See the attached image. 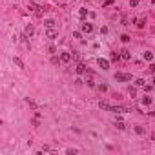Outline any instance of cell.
I'll return each instance as SVG.
<instances>
[{
  "label": "cell",
  "mask_w": 155,
  "mask_h": 155,
  "mask_svg": "<svg viewBox=\"0 0 155 155\" xmlns=\"http://www.w3.org/2000/svg\"><path fill=\"white\" fill-rule=\"evenodd\" d=\"M46 37L53 40V38H57V31H55L53 28H48V33H46Z\"/></svg>",
  "instance_id": "obj_4"
},
{
  "label": "cell",
  "mask_w": 155,
  "mask_h": 155,
  "mask_svg": "<svg viewBox=\"0 0 155 155\" xmlns=\"http://www.w3.org/2000/svg\"><path fill=\"white\" fill-rule=\"evenodd\" d=\"M75 71H77L78 75H84V73H86L88 70H86V66L82 64V62H78V64H77V68H75Z\"/></svg>",
  "instance_id": "obj_2"
},
{
  "label": "cell",
  "mask_w": 155,
  "mask_h": 155,
  "mask_svg": "<svg viewBox=\"0 0 155 155\" xmlns=\"http://www.w3.org/2000/svg\"><path fill=\"white\" fill-rule=\"evenodd\" d=\"M99 108H100V110H106V111H111V104H108V102H99Z\"/></svg>",
  "instance_id": "obj_6"
},
{
  "label": "cell",
  "mask_w": 155,
  "mask_h": 155,
  "mask_svg": "<svg viewBox=\"0 0 155 155\" xmlns=\"http://www.w3.org/2000/svg\"><path fill=\"white\" fill-rule=\"evenodd\" d=\"M49 53H57V48H55V46H49Z\"/></svg>",
  "instance_id": "obj_22"
},
{
  "label": "cell",
  "mask_w": 155,
  "mask_h": 155,
  "mask_svg": "<svg viewBox=\"0 0 155 155\" xmlns=\"http://www.w3.org/2000/svg\"><path fill=\"white\" fill-rule=\"evenodd\" d=\"M97 62H99V66H100L102 70H110V62H108L106 58H99Z\"/></svg>",
  "instance_id": "obj_3"
},
{
  "label": "cell",
  "mask_w": 155,
  "mask_h": 155,
  "mask_svg": "<svg viewBox=\"0 0 155 155\" xmlns=\"http://www.w3.org/2000/svg\"><path fill=\"white\" fill-rule=\"evenodd\" d=\"M151 139H153V141H155V133H153V135H151Z\"/></svg>",
  "instance_id": "obj_28"
},
{
  "label": "cell",
  "mask_w": 155,
  "mask_h": 155,
  "mask_svg": "<svg viewBox=\"0 0 155 155\" xmlns=\"http://www.w3.org/2000/svg\"><path fill=\"white\" fill-rule=\"evenodd\" d=\"M82 31H84V33H91V31H93V24H90V22L82 24Z\"/></svg>",
  "instance_id": "obj_5"
},
{
  "label": "cell",
  "mask_w": 155,
  "mask_h": 155,
  "mask_svg": "<svg viewBox=\"0 0 155 155\" xmlns=\"http://www.w3.org/2000/svg\"><path fill=\"white\" fill-rule=\"evenodd\" d=\"M142 104H151V97H144L142 99Z\"/></svg>",
  "instance_id": "obj_18"
},
{
  "label": "cell",
  "mask_w": 155,
  "mask_h": 155,
  "mask_svg": "<svg viewBox=\"0 0 155 155\" xmlns=\"http://www.w3.org/2000/svg\"><path fill=\"white\" fill-rule=\"evenodd\" d=\"M120 58H124V60H130V58H131V53L128 51V49H122V51H120Z\"/></svg>",
  "instance_id": "obj_7"
},
{
  "label": "cell",
  "mask_w": 155,
  "mask_h": 155,
  "mask_svg": "<svg viewBox=\"0 0 155 155\" xmlns=\"http://www.w3.org/2000/svg\"><path fill=\"white\" fill-rule=\"evenodd\" d=\"M153 84H155V78H153Z\"/></svg>",
  "instance_id": "obj_29"
},
{
  "label": "cell",
  "mask_w": 155,
  "mask_h": 155,
  "mask_svg": "<svg viewBox=\"0 0 155 155\" xmlns=\"http://www.w3.org/2000/svg\"><path fill=\"white\" fill-rule=\"evenodd\" d=\"M44 26H46V28H53V26H55V20L48 18V20H44Z\"/></svg>",
  "instance_id": "obj_11"
},
{
  "label": "cell",
  "mask_w": 155,
  "mask_h": 155,
  "mask_svg": "<svg viewBox=\"0 0 155 155\" xmlns=\"http://www.w3.org/2000/svg\"><path fill=\"white\" fill-rule=\"evenodd\" d=\"M115 126H117L119 130H124V128H126V124H124L122 120H117V122H115Z\"/></svg>",
  "instance_id": "obj_12"
},
{
  "label": "cell",
  "mask_w": 155,
  "mask_h": 155,
  "mask_svg": "<svg viewBox=\"0 0 155 155\" xmlns=\"http://www.w3.org/2000/svg\"><path fill=\"white\" fill-rule=\"evenodd\" d=\"M88 15V9H80V16H86Z\"/></svg>",
  "instance_id": "obj_24"
},
{
  "label": "cell",
  "mask_w": 155,
  "mask_h": 155,
  "mask_svg": "<svg viewBox=\"0 0 155 155\" xmlns=\"http://www.w3.org/2000/svg\"><path fill=\"white\" fill-rule=\"evenodd\" d=\"M137 4H139V0H131L130 2V6H137Z\"/></svg>",
  "instance_id": "obj_27"
},
{
  "label": "cell",
  "mask_w": 155,
  "mask_h": 155,
  "mask_svg": "<svg viewBox=\"0 0 155 155\" xmlns=\"http://www.w3.org/2000/svg\"><path fill=\"white\" fill-rule=\"evenodd\" d=\"M99 90L100 91H108V86L106 84H99Z\"/></svg>",
  "instance_id": "obj_19"
},
{
  "label": "cell",
  "mask_w": 155,
  "mask_h": 155,
  "mask_svg": "<svg viewBox=\"0 0 155 155\" xmlns=\"http://www.w3.org/2000/svg\"><path fill=\"white\" fill-rule=\"evenodd\" d=\"M15 64L18 66V68H24V62H22L20 58H16V57H15Z\"/></svg>",
  "instance_id": "obj_16"
},
{
  "label": "cell",
  "mask_w": 155,
  "mask_h": 155,
  "mask_svg": "<svg viewBox=\"0 0 155 155\" xmlns=\"http://www.w3.org/2000/svg\"><path fill=\"white\" fill-rule=\"evenodd\" d=\"M51 62H53V64H58V62H60V57H53V58H51Z\"/></svg>",
  "instance_id": "obj_21"
},
{
  "label": "cell",
  "mask_w": 155,
  "mask_h": 155,
  "mask_svg": "<svg viewBox=\"0 0 155 155\" xmlns=\"http://www.w3.org/2000/svg\"><path fill=\"white\" fill-rule=\"evenodd\" d=\"M151 58H153V55L150 51H144V60H151Z\"/></svg>",
  "instance_id": "obj_13"
},
{
  "label": "cell",
  "mask_w": 155,
  "mask_h": 155,
  "mask_svg": "<svg viewBox=\"0 0 155 155\" xmlns=\"http://www.w3.org/2000/svg\"><path fill=\"white\" fill-rule=\"evenodd\" d=\"M120 40H122V42H124V44H126V42H130V40H131V38H130V37H128V35H122V37H120Z\"/></svg>",
  "instance_id": "obj_17"
},
{
  "label": "cell",
  "mask_w": 155,
  "mask_h": 155,
  "mask_svg": "<svg viewBox=\"0 0 155 155\" xmlns=\"http://www.w3.org/2000/svg\"><path fill=\"white\" fill-rule=\"evenodd\" d=\"M135 24H137V28H144V26H146V20H144V18H135Z\"/></svg>",
  "instance_id": "obj_9"
},
{
  "label": "cell",
  "mask_w": 155,
  "mask_h": 155,
  "mask_svg": "<svg viewBox=\"0 0 155 155\" xmlns=\"http://www.w3.org/2000/svg\"><path fill=\"white\" fill-rule=\"evenodd\" d=\"M26 102H28V104H29V106H31V108H37V104H35V100H33V99H26Z\"/></svg>",
  "instance_id": "obj_14"
},
{
  "label": "cell",
  "mask_w": 155,
  "mask_h": 155,
  "mask_svg": "<svg viewBox=\"0 0 155 155\" xmlns=\"http://www.w3.org/2000/svg\"><path fill=\"white\" fill-rule=\"evenodd\" d=\"M135 131H137V133H144V130H142L141 126H137V128H135Z\"/></svg>",
  "instance_id": "obj_23"
},
{
  "label": "cell",
  "mask_w": 155,
  "mask_h": 155,
  "mask_svg": "<svg viewBox=\"0 0 155 155\" xmlns=\"http://www.w3.org/2000/svg\"><path fill=\"white\" fill-rule=\"evenodd\" d=\"M70 60H71L70 53H60V62H70Z\"/></svg>",
  "instance_id": "obj_8"
},
{
  "label": "cell",
  "mask_w": 155,
  "mask_h": 155,
  "mask_svg": "<svg viewBox=\"0 0 155 155\" xmlns=\"http://www.w3.org/2000/svg\"><path fill=\"white\" fill-rule=\"evenodd\" d=\"M115 80H117V82L131 80V75H130V73H115Z\"/></svg>",
  "instance_id": "obj_1"
},
{
  "label": "cell",
  "mask_w": 155,
  "mask_h": 155,
  "mask_svg": "<svg viewBox=\"0 0 155 155\" xmlns=\"http://www.w3.org/2000/svg\"><path fill=\"white\" fill-rule=\"evenodd\" d=\"M110 58H111L113 62H117L119 58H120V55H119V53H111V57H110Z\"/></svg>",
  "instance_id": "obj_15"
},
{
  "label": "cell",
  "mask_w": 155,
  "mask_h": 155,
  "mask_svg": "<svg viewBox=\"0 0 155 155\" xmlns=\"http://www.w3.org/2000/svg\"><path fill=\"white\" fill-rule=\"evenodd\" d=\"M150 71H151V73L155 75V64H151V66H150Z\"/></svg>",
  "instance_id": "obj_26"
},
{
  "label": "cell",
  "mask_w": 155,
  "mask_h": 155,
  "mask_svg": "<svg viewBox=\"0 0 155 155\" xmlns=\"http://www.w3.org/2000/svg\"><path fill=\"white\" fill-rule=\"evenodd\" d=\"M135 86H144V80L142 78H137V80H135Z\"/></svg>",
  "instance_id": "obj_20"
},
{
  "label": "cell",
  "mask_w": 155,
  "mask_h": 155,
  "mask_svg": "<svg viewBox=\"0 0 155 155\" xmlns=\"http://www.w3.org/2000/svg\"><path fill=\"white\" fill-rule=\"evenodd\" d=\"M128 91H130V95H131V97H135V88H130Z\"/></svg>",
  "instance_id": "obj_25"
},
{
  "label": "cell",
  "mask_w": 155,
  "mask_h": 155,
  "mask_svg": "<svg viewBox=\"0 0 155 155\" xmlns=\"http://www.w3.org/2000/svg\"><path fill=\"white\" fill-rule=\"evenodd\" d=\"M33 33H35V28H33V26H26V35H28V37H31Z\"/></svg>",
  "instance_id": "obj_10"
}]
</instances>
